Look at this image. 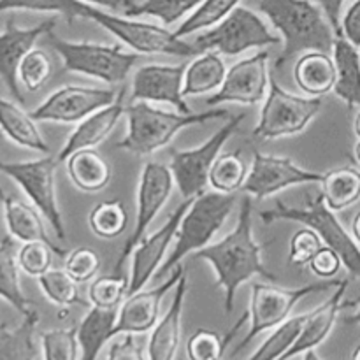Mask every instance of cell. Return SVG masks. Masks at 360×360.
I'll return each instance as SVG.
<instances>
[{
	"label": "cell",
	"mask_w": 360,
	"mask_h": 360,
	"mask_svg": "<svg viewBox=\"0 0 360 360\" xmlns=\"http://www.w3.org/2000/svg\"><path fill=\"white\" fill-rule=\"evenodd\" d=\"M185 65H164L151 63L139 67L132 77L130 102H150V104L172 105L179 112H192L183 97V77Z\"/></svg>",
	"instance_id": "18"
},
{
	"label": "cell",
	"mask_w": 360,
	"mask_h": 360,
	"mask_svg": "<svg viewBox=\"0 0 360 360\" xmlns=\"http://www.w3.org/2000/svg\"><path fill=\"white\" fill-rule=\"evenodd\" d=\"M190 202L192 200H183L157 232L148 234L136 246L134 253L130 255L132 257V264H130L129 292H127V297L136 294V292L144 290V287L150 283L151 278H155V274L158 273L162 264L165 262L169 246H171L172 239L178 234L179 224H181L183 214L188 210Z\"/></svg>",
	"instance_id": "17"
},
{
	"label": "cell",
	"mask_w": 360,
	"mask_h": 360,
	"mask_svg": "<svg viewBox=\"0 0 360 360\" xmlns=\"http://www.w3.org/2000/svg\"><path fill=\"white\" fill-rule=\"evenodd\" d=\"M302 360H322L319 357V354H316L315 350H309L306 352V354H302Z\"/></svg>",
	"instance_id": "55"
},
{
	"label": "cell",
	"mask_w": 360,
	"mask_h": 360,
	"mask_svg": "<svg viewBox=\"0 0 360 360\" xmlns=\"http://www.w3.org/2000/svg\"><path fill=\"white\" fill-rule=\"evenodd\" d=\"M236 195L220 192H204L190 202L188 210L183 214L176 234V245L171 250V255L165 259L155 278H164L176 266L185 260V257L193 255L199 250L211 245V239L220 232L227 218L234 211Z\"/></svg>",
	"instance_id": "5"
},
{
	"label": "cell",
	"mask_w": 360,
	"mask_h": 360,
	"mask_svg": "<svg viewBox=\"0 0 360 360\" xmlns=\"http://www.w3.org/2000/svg\"><path fill=\"white\" fill-rule=\"evenodd\" d=\"M42 294L51 304L58 308H70L72 304H81L79 288L76 281L67 274L65 269H49L37 278Z\"/></svg>",
	"instance_id": "40"
},
{
	"label": "cell",
	"mask_w": 360,
	"mask_h": 360,
	"mask_svg": "<svg viewBox=\"0 0 360 360\" xmlns=\"http://www.w3.org/2000/svg\"><path fill=\"white\" fill-rule=\"evenodd\" d=\"M90 231L101 239H116L125 232L129 214L120 200H105L97 204L88 214Z\"/></svg>",
	"instance_id": "38"
},
{
	"label": "cell",
	"mask_w": 360,
	"mask_h": 360,
	"mask_svg": "<svg viewBox=\"0 0 360 360\" xmlns=\"http://www.w3.org/2000/svg\"><path fill=\"white\" fill-rule=\"evenodd\" d=\"M347 323H350V326H360V306L357 308V311L354 313V315L348 316Z\"/></svg>",
	"instance_id": "54"
},
{
	"label": "cell",
	"mask_w": 360,
	"mask_h": 360,
	"mask_svg": "<svg viewBox=\"0 0 360 360\" xmlns=\"http://www.w3.org/2000/svg\"><path fill=\"white\" fill-rule=\"evenodd\" d=\"M340 283L341 280H336V278L320 280L316 283H309L299 288H281L267 283H253L248 309L250 329L241 340V343L236 347L234 355L245 350L259 334L276 329L278 326L287 322L294 311L295 304L301 299L308 297L309 294H316V292L334 290Z\"/></svg>",
	"instance_id": "10"
},
{
	"label": "cell",
	"mask_w": 360,
	"mask_h": 360,
	"mask_svg": "<svg viewBox=\"0 0 360 360\" xmlns=\"http://www.w3.org/2000/svg\"><path fill=\"white\" fill-rule=\"evenodd\" d=\"M118 309H101L91 306L77 326L79 360H97L102 347L115 338Z\"/></svg>",
	"instance_id": "30"
},
{
	"label": "cell",
	"mask_w": 360,
	"mask_h": 360,
	"mask_svg": "<svg viewBox=\"0 0 360 360\" xmlns=\"http://www.w3.org/2000/svg\"><path fill=\"white\" fill-rule=\"evenodd\" d=\"M320 190L327 206L343 211L360 199V171L355 167H338L323 174Z\"/></svg>",
	"instance_id": "32"
},
{
	"label": "cell",
	"mask_w": 360,
	"mask_h": 360,
	"mask_svg": "<svg viewBox=\"0 0 360 360\" xmlns=\"http://www.w3.org/2000/svg\"><path fill=\"white\" fill-rule=\"evenodd\" d=\"M227 65L220 53L202 51L185 67L183 77V97L213 95L224 84Z\"/></svg>",
	"instance_id": "28"
},
{
	"label": "cell",
	"mask_w": 360,
	"mask_h": 360,
	"mask_svg": "<svg viewBox=\"0 0 360 360\" xmlns=\"http://www.w3.org/2000/svg\"><path fill=\"white\" fill-rule=\"evenodd\" d=\"M39 323V313L30 311L14 329L0 326V360H34L37 355L34 334Z\"/></svg>",
	"instance_id": "33"
},
{
	"label": "cell",
	"mask_w": 360,
	"mask_h": 360,
	"mask_svg": "<svg viewBox=\"0 0 360 360\" xmlns=\"http://www.w3.org/2000/svg\"><path fill=\"white\" fill-rule=\"evenodd\" d=\"M354 157H355V160H357V164L360 165V139L357 141V144H355V148H354Z\"/></svg>",
	"instance_id": "57"
},
{
	"label": "cell",
	"mask_w": 360,
	"mask_h": 360,
	"mask_svg": "<svg viewBox=\"0 0 360 360\" xmlns=\"http://www.w3.org/2000/svg\"><path fill=\"white\" fill-rule=\"evenodd\" d=\"M352 236H354V239L357 241V245L360 246V211L357 214H355L354 221H352Z\"/></svg>",
	"instance_id": "53"
},
{
	"label": "cell",
	"mask_w": 360,
	"mask_h": 360,
	"mask_svg": "<svg viewBox=\"0 0 360 360\" xmlns=\"http://www.w3.org/2000/svg\"><path fill=\"white\" fill-rule=\"evenodd\" d=\"M341 35L360 49V0H354L341 16Z\"/></svg>",
	"instance_id": "50"
},
{
	"label": "cell",
	"mask_w": 360,
	"mask_h": 360,
	"mask_svg": "<svg viewBox=\"0 0 360 360\" xmlns=\"http://www.w3.org/2000/svg\"><path fill=\"white\" fill-rule=\"evenodd\" d=\"M65 162L69 179L81 192L98 193L111 181V167L98 151L79 150Z\"/></svg>",
	"instance_id": "29"
},
{
	"label": "cell",
	"mask_w": 360,
	"mask_h": 360,
	"mask_svg": "<svg viewBox=\"0 0 360 360\" xmlns=\"http://www.w3.org/2000/svg\"><path fill=\"white\" fill-rule=\"evenodd\" d=\"M53 255H56L55 250L46 243H23V246L18 250V264L27 276L39 278L51 269Z\"/></svg>",
	"instance_id": "45"
},
{
	"label": "cell",
	"mask_w": 360,
	"mask_h": 360,
	"mask_svg": "<svg viewBox=\"0 0 360 360\" xmlns=\"http://www.w3.org/2000/svg\"><path fill=\"white\" fill-rule=\"evenodd\" d=\"M269 51L255 53L236 62L227 70L224 84L206 98L207 108H220L224 104L255 105L264 102L269 91Z\"/></svg>",
	"instance_id": "15"
},
{
	"label": "cell",
	"mask_w": 360,
	"mask_h": 360,
	"mask_svg": "<svg viewBox=\"0 0 360 360\" xmlns=\"http://www.w3.org/2000/svg\"><path fill=\"white\" fill-rule=\"evenodd\" d=\"M174 185V178H172L169 165L160 164V162H146L143 165V171L139 174V183H137L136 224H134L132 232L127 238L125 245H123L122 252H120L118 260H116V274H120V271L123 269L127 259L132 255L136 246L148 236L150 225L158 217L162 207L167 204Z\"/></svg>",
	"instance_id": "13"
},
{
	"label": "cell",
	"mask_w": 360,
	"mask_h": 360,
	"mask_svg": "<svg viewBox=\"0 0 360 360\" xmlns=\"http://www.w3.org/2000/svg\"><path fill=\"white\" fill-rule=\"evenodd\" d=\"M243 120H245V112L232 116L200 146L192 148V150H171L169 169L183 199L192 200L206 192L210 185V171L214 160L220 157L221 148L234 136Z\"/></svg>",
	"instance_id": "12"
},
{
	"label": "cell",
	"mask_w": 360,
	"mask_h": 360,
	"mask_svg": "<svg viewBox=\"0 0 360 360\" xmlns=\"http://www.w3.org/2000/svg\"><path fill=\"white\" fill-rule=\"evenodd\" d=\"M200 2L202 0H143L141 4H132L125 11V16H150L169 27L185 20Z\"/></svg>",
	"instance_id": "37"
},
{
	"label": "cell",
	"mask_w": 360,
	"mask_h": 360,
	"mask_svg": "<svg viewBox=\"0 0 360 360\" xmlns=\"http://www.w3.org/2000/svg\"><path fill=\"white\" fill-rule=\"evenodd\" d=\"M306 316H308V313L290 316L287 322H283L276 329H273L269 338L257 348L255 354L248 360H280L287 354L288 348L294 345V341L297 340Z\"/></svg>",
	"instance_id": "39"
},
{
	"label": "cell",
	"mask_w": 360,
	"mask_h": 360,
	"mask_svg": "<svg viewBox=\"0 0 360 360\" xmlns=\"http://www.w3.org/2000/svg\"><path fill=\"white\" fill-rule=\"evenodd\" d=\"M56 167H58V158L49 153L35 160L0 162V172L9 176L23 190L28 200L41 211L51 231L55 232L56 239L63 241L65 224L56 200Z\"/></svg>",
	"instance_id": "11"
},
{
	"label": "cell",
	"mask_w": 360,
	"mask_h": 360,
	"mask_svg": "<svg viewBox=\"0 0 360 360\" xmlns=\"http://www.w3.org/2000/svg\"><path fill=\"white\" fill-rule=\"evenodd\" d=\"M0 132L25 150L49 153V146L37 129V122L30 112L25 111L16 102L0 97Z\"/></svg>",
	"instance_id": "27"
},
{
	"label": "cell",
	"mask_w": 360,
	"mask_h": 360,
	"mask_svg": "<svg viewBox=\"0 0 360 360\" xmlns=\"http://www.w3.org/2000/svg\"><path fill=\"white\" fill-rule=\"evenodd\" d=\"M53 74V63L44 49L34 48L23 56L18 67V81L27 91H39Z\"/></svg>",
	"instance_id": "42"
},
{
	"label": "cell",
	"mask_w": 360,
	"mask_h": 360,
	"mask_svg": "<svg viewBox=\"0 0 360 360\" xmlns=\"http://www.w3.org/2000/svg\"><path fill=\"white\" fill-rule=\"evenodd\" d=\"M294 79L302 94L322 98L333 91L336 84V63L333 55L323 51L302 53L294 65Z\"/></svg>",
	"instance_id": "25"
},
{
	"label": "cell",
	"mask_w": 360,
	"mask_h": 360,
	"mask_svg": "<svg viewBox=\"0 0 360 360\" xmlns=\"http://www.w3.org/2000/svg\"><path fill=\"white\" fill-rule=\"evenodd\" d=\"M260 218L264 224H273L278 220H288L302 224L304 227L313 229L323 245L338 252L352 276L360 278V246L341 225L336 211L327 206L322 195V190L315 185H309V193L297 204L285 202L278 199L273 207L260 211Z\"/></svg>",
	"instance_id": "4"
},
{
	"label": "cell",
	"mask_w": 360,
	"mask_h": 360,
	"mask_svg": "<svg viewBox=\"0 0 360 360\" xmlns=\"http://www.w3.org/2000/svg\"><path fill=\"white\" fill-rule=\"evenodd\" d=\"M48 37L51 48L62 58L63 72L81 74L111 86L122 84L139 62V53L127 51L120 44L67 41L53 35V32Z\"/></svg>",
	"instance_id": "6"
},
{
	"label": "cell",
	"mask_w": 360,
	"mask_h": 360,
	"mask_svg": "<svg viewBox=\"0 0 360 360\" xmlns=\"http://www.w3.org/2000/svg\"><path fill=\"white\" fill-rule=\"evenodd\" d=\"M123 97L125 91H120L118 98L112 104L105 105V108L98 109V111L91 112L90 116L79 122L76 129L72 130L69 137H67L65 144L62 150L58 151L56 158L58 162H65L72 153L79 150H95L98 144L104 143L109 137V134L115 130L116 123L120 122L123 115H125V105H123Z\"/></svg>",
	"instance_id": "22"
},
{
	"label": "cell",
	"mask_w": 360,
	"mask_h": 360,
	"mask_svg": "<svg viewBox=\"0 0 360 360\" xmlns=\"http://www.w3.org/2000/svg\"><path fill=\"white\" fill-rule=\"evenodd\" d=\"M186 267L183 262L176 266L171 271L169 278L162 281L157 287L150 288V290H141L136 294L125 297L122 306L118 308V316H116V326H115V336H123V334H146L157 326L160 319V304L162 299L165 297L172 287H176L179 278Z\"/></svg>",
	"instance_id": "19"
},
{
	"label": "cell",
	"mask_w": 360,
	"mask_h": 360,
	"mask_svg": "<svg viewBox=\"0 0 360 360\" xmlns=\"http://www.w3.org/2000/svg\"><path fill=\"white\" fill-rule=\"evenodd\" d=\"M262 248L264 246L253 238L252 197L245 195L234 231L220 241L193 253V259L204 260L214 269L217 285L224 292V308L227 315H231L234 309L239 288L248 283L253 276H264L269 281H276V276L262 262Z\"/></svg>",
	"instance_id": "1"
},
{
	"label": "cell",
	"mask_w": 360,
	"mask_h": 360,
	"mask_svg": "<svg viewBox=\"0 0 360 360\" xmlns=\"http://www.w3.org/2000/svg\"><path fill=\"white\" fill-rule=\"evenodd\" d=\"M354 132L355 136L360 139V111L357 112V116H355V122H354Z\"/></svg>",
	"instance_id": "56"
},
{
	"label": "cell",
	"mask_w": 360,
	"mask_h": 360,
	"mask_svg": "<svg viewBox=\"0 0 360 360\" xmlns=\"http://www.w3.org/2000/svg\"><path fill=\"white\" fill-rule=\"evenodd\" d=\"M250 169L239 153H224L214 160L210 171V185L214 192L234 195L243 190Z\"/></svg>",
	"instance_id": "36"
},
{
	"label": "cell",
	"mask_w": 360,
	"mask_h": 360,
	"mask_svg": "<svg viewBox=\"0 0 360 360\" xmlns=\"http://www.w3.org/2000/svg\"><path fill=\"white\" fill-rule=\"evenodd\" d=\"M120 91L115 88H95L67 84L49 94L34 111H30L35 122L60 123V125H77L86 116L118 98Z\"/></svg>",
	"instance_id": "14"
},
{
	"label": "cell",
	"mask_w": 360,
	"mask_h": 360,
	"mask_svg": "<svg viewBox=\"0 0 360 360\" xmlns=\"http://www.w3.org/2000/svg\"><path fill=\"white\" fill-rule=\"evenodd\" d=\"M348 283H350V280H341V283L333 290V295L322 306L308 313L297 340L294 341V345L288 348L287 354L280 360H292L297 355L315 350L330 336L334 326H336L338 315L343 309V299L345 294H347Z\"/></svg>",
	"instance_id": "21"
},
{
	"label": "cell",
	"mask_w": 360,
	"mask_h": 360,
	"mask_svg": "<svg viewBox=\"0 0 360 360\" xmlns=\"http://www.w3.org/2000/svg\"><path fill=\"white\" fill-rule=\"evenodd\" d=\"M125 116L127 136L116 146L132 155L148 157L167 146L183 129L229 118L231 115L221 105L186 115L179 111H165L150 102H130L125 108Z\"/></svg>",
	"instance_id": "3"
},
{
	"label": "cell",
	"mask_w": 360,
	"mask_h": 360,
	"mask_svg": "<svg viewBox=\"0 0 360 360\" xmlns=\"http://www.w3.org/2000/svg\"><path fill=\"white\" fill-rule=\"evenodd\" d=\"M352 360H360V345L357 348H355L354 354H352Z\"/></svg>",
	"instance_id": "58"
},
{
	"label": "cell",
	"mask_w": 360,
	"mask_h": 360,
	"mask_svg": "<svg viewBox=\"0 0 360 360\" xmlns=\"http://www.w3.org/2000/svg\"><path fill=\"white\" fill-rule=\"evenodd\" d=\"M246 320H248V311L238 320V323L225 336L210 329L195 330L186 341V357L188 360H221L229 343L234 340L239 329L246 323Z\"/></svg>",
	"instance_id": "35"
},
{
	"label": "cell",
	"mask_w": 360,
	"mask_h": 360,
	"mask_svg": "<svg viewBox=\"0 0 360 360\" xmlns=\"http://www.w3.org/2000/svg\"><path fill=\"white\" fill-rule=\"evenodd\" d=\"M330 55L336 63V84L333 91L350 109L360 108V49L345 35H336Z\"/></svg>",
	"instance_id": "26"
},
{
	"label": "cell",
	"mask_w": 360,
	"mask_h": 360,
	"mask_svg": "<svg viewBox=\"0 0 360 360\" xmlns=\"http://www.w3.org/2000/svg\"><path fill=\"white\" fill-rule=\"evenodd\" d=\"M105 360H146L141 345H137L134 334H123L122 340L109 347Z\"/></svg>",
	"instance_id": "49"
},
{
	"label": "cell",
	"mask_w": 360,
	"mask_h": 360,
	"mask_svg": "<svg viewBox=\"0 0 360 360\" xmlns=\"http://www.w3.org/2000/svg\"><path fill=\"white\" fill-rule=\"evenodd\" d=\"M259 7L283 41L278 69L306 51L333 53L336 30L315 0H259Z\"/></svg>",
	"instance_id": "2"
},
{
	"label": "cell",
	"mask_w": 360,
	"mask_h": 360,
	"mask_svg": "<svg viewBox=\"0 0 360 360\" xmlns=\"http://www.w3.org/2000/svg\"><path fill=\"white\" fill-rule=\"evenodd\" d=\"M322 108V98L290 94L271 76L269 91L264 98L259 122L252 132L253 139L266 143L297 136L308 129Z\"/></svg>",
	"instance_id": "8"
},
{
	"label": "cell",
	"mask_w": 360,
	"mask_h": 360,
	"mask_svg": "<svg viewBox=\"0 0 360 360\" xmlns=\"http://www.w3.org/2000/svg\"><path fill=\"white\" fill-rule=\"evenodd\" d=\"M323 174L301 167L287 157L264 155L260 151L253 153L252 167L246 178L243 192L252 199L264 200L283 190L301 185H320Z\"/></svg>",
	"instance_id": "16"
},
{
	"label": "cell",
	"mask_w": 360,
	"mask_h": 360,
	"mask_svg": "<svg viewBox=\"0 0 360 360\" xmlns=\"http://www.w3.org/2000/svg\"><path fill=\"white\" fill-rule=\"evenodd\" d=\"M6 11H35V13H55L72 23L84 18L86 4L79 0H0V13Z\"/></svg>",
	"instance_id": "41"
},
{
	"label": "cell",
	"mask_w": 360,
	"mask_h": 360,
	"mask_svg": "<svg viewBox=\"0 0 360 360\" xmlns=\"http://www.w3.org/2000/svg\"><path fill=\"white\" fill-rule=\"evenodd\" d=\"M84 20H91L101 25L104 30L123 42L130 51L139 55L195 56L199 53L192 42H186L185 39L178 37L176 32H171L162 25L148 23L130 16H118L94 6H86Z\"/></svg>",
	"instance_id": "7"
},
{
	"label": "cell",
	"mask_w": 360,
	"mask_h": 360,
	"mask_svg": "<svg viewBox=\"0 0 360 360\" xmlns=\"http://www.w3.org/2000/svg\"><path fill=\"white\" fill-rule=\"evenodd\" d=\"M280 41V35L271 30L260 14L238 6L217 27L195 34L192 44L199 53L217 51L225 56H238L250 49L276 46Z\"/></svg>",
	"instance_id": "9"
},
{
	"label": "cell",
	"mask_w": 360,
	"mask_h": 360,
	"mask_svg": "<svg viewBox=\"0 0 360 360\" xmlns=\"http://www.w3.org/2000/svg\"><path fill=\"white\" fill-rule=\"evenodd\" d=\"M129 2H130V4H136V0H129Z\"/></svg>",
	"instance_id": "60"
},
{
	"label": "cell",
	"mask_w": 360,
	"mask_h": 360,
	"mask_svg": "<svg viewBox=\"0 0 360 360\" xmlns=\"http://www.w3.org/2000/svg\"><path fill=\"white\" fill-rule=\"evenodd\" d=\"M2 137H4V134L0 132V143H2ZM4 199H6V193H4L2 186H0V200H4Z\"/></svg>",
	"instance_id": "59"
},
{
	"label": "cell",
	"mask_w": 360,
	"mask_h": 360,
	"mask_svg": "<svg viewBox=\"0 0 360 360\" xmlns=\"http://www.w3.org/2000/svg\"><path fill=\"white\" fill-rule=\"evenodd\" d=\"M241 0H202L176 28V35L181 39L210 30L225 20Z\"/></svg>",
	"instance_id": "34"
},
{
	"label": "cell",
	"mask_w": 360,
	"mask_h": 360,
	"mask_svg": "<svg viewBox=\"0 0 360 360\" xmlns=\"http://www.w3.org/2000/svg\"><path fill=\"white\" fill-rule=\"evenodd\" d=\"M323 241L313 229L304 227L295 232L288 245V262L295 267L309 266L313 257L322 250Z\"/></svg>",
	"instance_id": "47"
},
{
	"label": "cell",
	"mask_w": 360,
	"mask_h": 360,
	"mask_svg": "<svg viewBox=\"0 0 360 360\" xmlns=\"http://www.w3.org/2000/svg\"><path fill=\"white\" fill-rule=\"evenodd\" d=\"M20 271L14 238L7 234L0 241V299L25 316L35 308L21 290Z\"/></svg>",
	"instance_id": "31"
},
{
	"label": "cell",
	"mask_w": 360,
	"mask_h": 360,
	"mask_svg": "<svg viewBox=\"0 0 360 360\" xmlns=\"http://www.w3.org/2000/svg\"><path fill=\"white\" fill-rule=\"evenodd\" d=\"M2 204L7 234L13 236L16 241L21 243L42 241L51 246L58 257H67V253L51 241L48 231H46L44 217H42L41 211L34 204L25 202V200L9 195H6Z\"/></svg>",
	"instance_id": "24"
},
{
	"label": "cell",
	"mask_w": 360,
	"mask_h": 360,
	"mask_svg": "<svg viewBox=\"0 0 360 360\" xmlns=\"http://www.w3.org/2000/svg\"><path fill=\"white\" fill-rule=\"evenodd\" d=\"M55 27L56 18H48L30 28L18 27L14 16L7 18L6 28L0 34V79L6 83L13 97L20 104H23L25 98L21 95L20 81H18V67L23 56L35 48L39 39L51 34Z\"/></svg>",
	"instance_id": "20"
},
{
	"label": "cell",
	"mask_w": 360,
	"mask_h": 360,
	"mask_svg": "<svg viewBox=\"0 0 360 360\" xmlns=\"http://www.w3.org/2000/svg\"><path fill=\"white\" fill-rule=\"evenodd\" d=\"M341 267H343L341 257L338 255V252H334L333 248H329L326 245L322 246V250L309 262V269L320 280H333V278H336L340 274Z\"/></svg>",
	"instance_id": "48"
},
{
	"label": "cell",
	"mask_w": 360,
	"mask_h": 360,
	"mask_svg": "<svg viewBox=\"0 0 360 360\" xmlns=\"http://www.w3.org/2000/svg\"><path fill=\"white\" fill-rule=\"evenodd\" d=\"M44 360H79L77 327L51 329L41 334Z\"/></svg>",
	"instance_id": "44"
},
{
	"label": "cell",
	"mask_w": 360,
	"mask_h": 360,
	"mask_svg": "<svg viewBox=\"0 0 360 360\" xmlns=\"http://www.w3.org/2000/svg\"><path fill=\"white\" fill-rule=\"evenodd\" d=\"M315 2L327 14L330 25L336 30V35H341V13H343V6L347 0H315Z\"/></svg>",
	"instance_id": "51"
},
{
	"label": "cell",
	"mask_w": 360,
	"mask_h": 360,
	"mask_svg": "<svg viewBox=\"0 0 360 360\" xmlns=\"http://www.w3.org/2000/svg\"><path fill=\"white\" fill-rule=\"evenodd\" d=\"M63 269L67 271V274H69L76 283H88V281L94 280V278L97 276L98 271H101V257H98L91 248L81 246V248H76L70 253H67Z\"/></svg>",
	"instance_id": "46"
},
{
	"label": "cell",
	"mask_w": 360,
	"mask_h": 360,
	"mask_svg": "<svg viewBox=\"0 0 360 360\" xmlns=\"http://www.w3.org/2000/svg\"><path fill=\"white\" fill-rule=\"evenodd\" d=\"M129 292V280L122 276H98L88 288L91 306L101 309H118Z\"/></svg>",
	"instance_id": "43"
},
{
	"label": "cell",
	"mask_w": 360,
	"mask_h": 360,
	"mask_svg": "<svg viewBox=\"0 0 360 360\" xmlns=\"http://www.w3.org/2000/svg\"><path fill=\"white\" fill-rule=\"evenodd\" d=\"M79 2L86 4V6L98 7V9L111 11V13H118V11H122L123 14H125V11L132 6L129 0H79Z\"/></svg>",
	"instance_id": "52"
},
{
	"label": "cell",
	"mask_w": 360,
	"mask_h": 360,
	"mask_svg": "<svg viewBox=\"0 0 360 360\" xmlns=\"http://www.w3.org/2000/svg\"><path fill=\"white\" fill-rule=\"evenodd\" d=\"M186 292H188V278L185 271L176 285L174 297L167 313L151 329L150 341H148V360H174L181 341V319Z\"/></svg>",
	"instance_id": "23"
}]
</instances>
